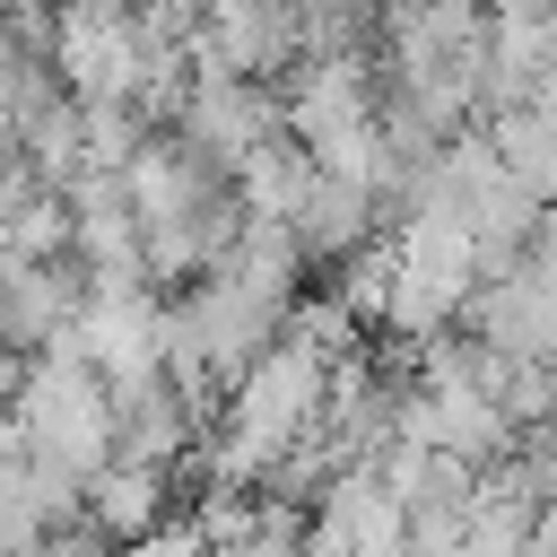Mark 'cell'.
I'll use <instances>...</instances> for the list:
<instances>
[{
  "mask_svg": "<svg viewBox=\"0 0 557 557\" xmlns=\"http://www.w3.org/2000/svg\"><path fill=\"white\" fill-rule=\"evenodd\" d=\"M113 557H200V531H191V522H183V531H165V522H157V531H139V540H131V548H113Z\"/></svg>",
  "mask_w": 557,
  "mask_h": 557,
  "instance_id": "obj_1",
  "label": "cell"
}]
</instances>
